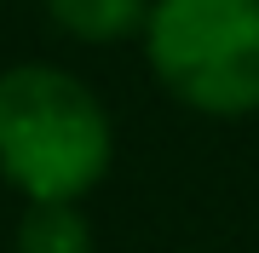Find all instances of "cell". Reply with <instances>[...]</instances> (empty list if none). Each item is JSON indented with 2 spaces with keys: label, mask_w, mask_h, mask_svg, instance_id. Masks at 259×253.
<instances>
[{
  "label": "cell",
  "mask_w": 259,
  "mask_h": 253,
  "mask_svg": "<svg viewBox=\"0 0 259 253\" xmlns=\"http://www.w3.org/2000/svg\"><path fill=\"white\" fill-rule=\"evenodd\" d=\"M110 167V115L75 75L18 64L0 75V173L29 201H81Z\"/></svg>",
  "instance_id": "6da1fadb"
},
{
  "label": "cell",
  "mask_w": 259,
  "mask_h": 253,
  "mask_svg": "<svg viewBox=\"0 0 259 253\" xmlns=\"http://www.w3.org/2000/svg\"><path fill=\"white\" fill-rule=\"evenodd\" d=\"M144 46L161 86L190 110H259V0H150Z\"/></svg>",
  "instance_id": "7a4b0ae2"
},
{
  "label": "cell",
  "mask_w": 259,
  "mask_h": 253,
  "mask_svg": "<svg viewBox=\"0 0 259 253\" xmlns=\"http://www.w3.org/2000/svg\"><path fill=\"white\" fill-rule=\"evenodd\" d=\"M47 12L75 40H127L150 18V0H47Z\"/></svg>",
  "instance_id": "3957f363"
},
{
  "label": "cell",
  "mask_w": 259,
  "mask_h": 253,
  "mask_svg": "<svg viewBox=\"0 0 259 253\" xmlns=\"http://www.w3.org/2000/svg\"><path fill=\"white\" fill-rule=\"evenodd\" d=\"M18 253H93V230L75 201H29L18 225Z\"/></svg>",
  "instance_id": "277c9868"
}]
</instances>
